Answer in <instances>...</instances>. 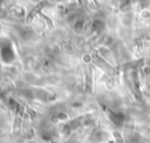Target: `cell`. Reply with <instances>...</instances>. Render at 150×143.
I'll list each match as a JSON object with an SVG mask.
<instances>
[{
	"mask_svg": "<svg viewBox=\"0 0 150 143\" xmlns=\"http://www.w3.org/2000/svg\"><path fill=\"white\" fill-rule=\"evenodd\" d=\"M0 59L7 64L12 63L15 60L13 43L8 38H0Z\"/></svg>",
	"mask_w": 150,
	"mask_h": 143,
	"instance_id": "6da1fadb",
	"label": "cell"
},
{
	"mask_svg": "<svg viewBox=\"0 0 150 143\" xmlns=\"http://www.w3.org/2000/svg\"><path fill=\"white\" fill-rule=\"evenodd\" d=\"M93 28L96 30V32H101L103 28H104V22L102 20H95L94 23H93Z\"/></svg>",
	"mask_w": 150,
	"mask_h": 143,
	"instance_id": "7a4b0ae2",
	"label": "cell"
},
{
	"mask_svg": "<svg viewBox=\"0 0 150 143\" xmlns=\"http://www.w3.org/2000/svg\"><path fill=\"white\" fill-rule=\"evenodd\" d=\"M83 26H84V23H83V21H77L76 23H75V26H74V29L76 30V32H81L82 30V28H83Z\"/></svg>",
	"mask_w": 150,
	"mask_h": 143,
	"instance_id": "3957f363",
	"label": "cell"
}]
</instances>
